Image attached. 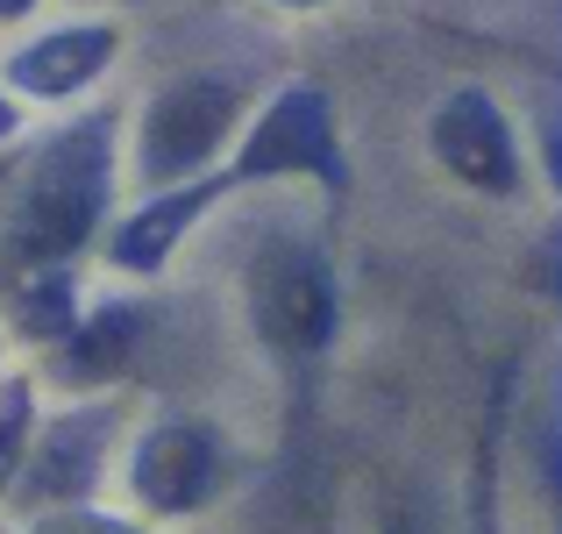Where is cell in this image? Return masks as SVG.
Instances as JSON below:
<instances>
[{
  "instance_id": "cell-1",
  "label": "cell",
  "mask_w": 562,
  "mask_h": 534,
  "mask_svg": "<svg viewBox=\"0 0 562 534\" xmlns=\"http://www.w3.org/2000/svg\"><path fill=\"white\" fill-rule=\"evenodd\" d=\"M257 321L278 349H321L335 329V286L306 249H271L257 264Z\"/></svg>"
},
{
  "instance_id": "cell-2",
  "label": "cell",
  "mask_w": 562,
  "mask_h": 534,
  "mask_svg": "<svg viewBox=\"0 0 562 534\" xmlns=\"http://www.w3.org/2000/svg\"><path fill=\"white\" fill-rule=\"evenodd\" d=\"M435 151L456 178H470L477 192H513L520 186V165H513V129L506 114L484 93H456L449 108L435 114Z\"/></svg>"
},
{
  "instance_id": "cell-3",
  "label": "cell",
  "mask_w": 562,
  "mask_h": 534,
  "mask_svg": "<svg viewBox=\"0 0 562 534\" xmlns=\"http://www.w3.org/2000/svg\"><path fill=\"white\" fill-rule=\"evenodd\" d=\"M228 114H235V93L214 86V79H192L179 93H165L150 108V122H143V165L150 171H186L192 157H206L221 143Z\"/></svg>"
},
{
  "instance_id": "cell-4",
  "label": "cell",
  "mask_w": 562,
  "mask_h": 534,
  "mask_svg": "<svg viewBox=\"0 0 562 534\" xmlns=\"http://www.w3.org/2000/svg\"><path fill=\"white\" fill-rule=\"evenodd\" d=\"M108 57H114V29H100V22L50 29L43 43H29V51L14 57V86H29V93H71V86H86Z\"/></svg>"
},
{
  "instance_id": "cell-5",
  "label": "cell",
  "mask_w": 562,
  "mask_h": 534,
  "mask_svg": "<svg viewBox=\"0 0 562 534\" xmlns=\"http://www.w3.org/2000/svg\"><path fill=\"white\" fill-rule=\"evenodd\" d=\"M136 485L157 507H192V499L214 485V449H206V435L200 427H165V435H150L143 456H136Z\"/></svg>"
},
{
  "instance_id": "cell-6",
  "label": "cell",
  "mask_w": 562,
  "mask_h": 534,
  "mask_svg": "<svg viewBox=\"0 0 562 534\" xmlns=\"http://www.w3.org/2000/svg\"><path fill=\"white\" fill-rule=\"evenodd\" d=\"M0 8H22V0H0Z\"/></svg>"
}]
</instances>
